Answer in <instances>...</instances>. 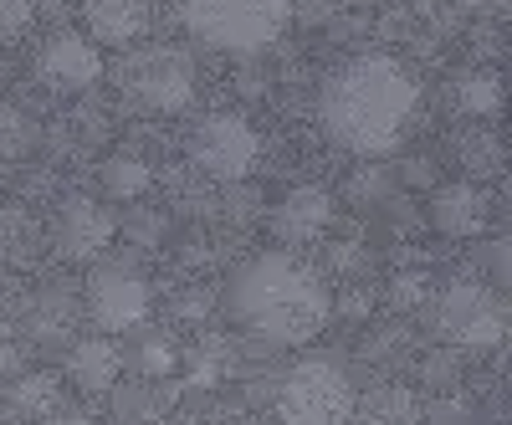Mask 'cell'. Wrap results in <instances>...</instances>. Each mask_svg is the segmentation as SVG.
<instances>
[{"instance_id": "obj_1", "label": "cell", "mask_w": 512, "mask_h": 425, "mask_svg": "<svg viewBox=\"0 0 512 425\" xmlns=\"http://www.w3.org/2000/svg\"><path fill=\"white\" fill-rule=\"evenodd\" d=\"M415 108H420L415 72L395 57L369 52V57L344 62L323 82L318 123L338 149H349L359 159H374V154L400 149Z\"/></svg>"}, {"instance_id": "obj_2", "label": "cell", "mask_w": 512, "mask_h": 425, "mask_svg": "<svg viewBox=\"0 0 512 425\" xmlns=\"http://www.w3.org/2000/svg\"><path fill=\"white\" fill-rule=\"evenodd\" d=\"M231 318L277 349H303L328 328L333 318V292L328 282L292 251H262L246 267H236L226 287Z\"/></svg>"}, {"instance_id": "obj_3", "label": "cell", "mask_w": 512, "mask_h": 425, "mask_svg": "<svg viewBox=\"0 0 512 425\" xmlns=\"http://www.w3.org/2000/svg\"><path fill=\"white\" fill-rule=\"evenodd\" d=\"M354 385L338 359L308 354L297 359L277 385V420L282 425H349L354 420Z\"/></svg>"}, {"instance_id": "obj_4", "label": "cell", "mask_w": 512, "mask_h": 425, "mask_svg": "<svg viewBox=\"0 0 512 425\" xmlns=\"http://www.w3.org/2000/svg\"><path fill=\"white\" fill-rule=\"evenodd\" d=\"M180 21L205 47L251 57V52H267L282 36L287 6H277V0H246V6L241 0H205V6H180Z\"/></svg>"}, {"instance_id": "obj_5", "label": "cell", "mask_w": 512, "mask_h": 425, "mask_svg": "<svg viewBox=\"0 0 512 425\" xmlns=\"http://www.w3.org/2000/svg\"><path fill=\"white\" fill-rule=\"evenodd\" d=\"M431 323L456 349H497L507 338V303L482 282H451L436 292Z\"/></svg>"}, {"instance_id": "obj_6", "label": "cell", "mask_w": 512, "mask_h": 425, "mask_svg": "<svg viewBox=\"0 0 512 425\" xmlns=\"http://www.w3.org/2000/svg\"><path fill=\"white\" fill-rule=\"evenodd\" d=\"M123 88L149 113H180L195 98V62L180 47H144L123 62Z\"/></svg>"}, {"instance_id": "obj_7", "label": "cell", "mask_w": 512, "mask_h": 425, "mask_svg": "<svg viewBox=\"0 0 512 425\" xmlns=\"http://www.w3.org/2000/svg\"><path fill=\"white\" fill-rule=\"evenodd\" d=\"M190 159H195L200 175L236 185L256 169V159H262V134H256L241 113H210L190 134Z\"/></svg>"}, {"instance_id": "obj_8", "label": "cell", "mask_w": 512, "mask_h": 425, "mask_svg": "<svg viewBox=\"0 0 512 425\" xmlns=\"http://www.w3.org/2000/svg\"><path fill=\"white\" fill-rule=\"evenodd\" d=\"M88 313L108 333H128L149 318V282L128 262H103L88 277Z\"/></svg>"}, {"instance_id": "obj_9", "label": "cell", "mask_w": 512, "mask_h": 425, "mask_svg": "<svg viewBox=\"0 0 512 425\" xmlns=\"http://www.w3.org/2000/svg\"><path fill=\"white\" fill-rule=\"evenodd\" d=\"M36 77L47 82L52 93H88L93 82L103 77V52L88 41V31H52L36 52Z\"/></svg>"}, {"instance_id": "obj_10", "label": "cell", "mask_w": 512, "mask_h": 425, "mask_svg": "<svg viewBox=\"0 0 512 425\" xmlns=\"http://www.w3.org/2000/svg\"><path fill=\"white\" fill-rule=\"evenodd\" d=\"M118 236V221L103 200H88V195H67L57 205V221H52V241L62 257L72 262H98L103 251L113 246Z\"/></svg>"}, {"instance_id": "obj_11", "label": "cell", "mask_w": 512, "mask_h": 425, "mask_svg": "<svg viewBox=\"0 0 512 425\" xmlns=\"http://www.w3.org/2000/svg\"><path fill=\"white\" fill-rule=\"evenodd\" d=\"M333 195L323 190V185H297V190H287L277 205H272V216H267V226H272V236L282 241V246H313L328 226H333Z\"/></svg>"}, {"instance_id": "obj_12", "label": "cell", "mask_w": 512, "mask_h": 425, "mask_svg": "<svg viewBox=\"0 0 512 425\" xmlns=\"http://www.w3.org/2000/svg\"><path fill=\"white\" fill-rule=\"evenodd\" d=\"M425 216H431V226L451 241L482 236L487 231V195L472 180H446V185L431 190V200H425Z\"/></svg>"}, {"instance_id": "obj_13", "label": "cell", "mask_w": 512, "mask_h": 425, "mask_svg": "<svg viewBox=\"0 0 512 425\" xmlns=\"http://www.w3.org/2000/svg\"><path fill=\"white\" fill-rule=\"evenodd\" d=\"M154 11L139 6V0H98V6L82 11V26H88L93 47H134V41L149 31Z\"/></svg>"}, {"instance_id": "obj_14", "label": "cell", "mask_w": 512, "mask_h": 425, "mask_svg": "<svg viewBox=\"0 0 512 425\" xmlns=\"http://www.w3.org/2000/svg\"><path fill=\"white\" fill-rule=\"evenodd\" d=\"M67 374L82 395H113L123 374V354L113 338H82V344L67 349Z\"/></svg>"}, {"instance_id": "obj_15", "label": "cell", "mask_w": 512, "mask_h": 425, "mask_svg": "<svg viewBox=\"0 0 512 425\" xmlns=\"http://www.w3.org/2000/svg\"><path fill=\"white\" fill-rule=\"evenodd\" d=\"M446 98L461 118H497L502 103H507V88L492 67H461L451 82H446Z\"/></svg>"}, {"instance_id": "obj_16", "label": "cell", "mask_w": 512, "mask_h": 425, "mask_svg": "<svg viewBox=\"0 0 512 425\" xmlns=\"http://www.w3.org/2000/svg\"><path fill=\"white\" fill-rule=\"evenodd\" d=\"M26 328H31L36 344H67L72 328H77V297H72V287H47V292H41L31 303Z\"/></svg>"}, {"instance_id": "obj_17", "label": "cell", "mask_w": 512, "mask_h": 425, "mask_svg": "<svg viewBox=\"0 0 512 425\" xmlns=\"http://www.w3.org/2000/svg\"><path fill=\"white\" fill-rule=\"evenodd\" d=\"M11 410L26 415V420L57 415V410H62V385H57V374H47V369L21 374L16 385H11Z\"/></svg>"}, {"instance_id": "obj_18", "label": "cell", "mask_w": 512, "mask_h": 425, "mask_svg": "<svg viewBox=\"0 0 512 425\" xmlns=\"http://www.w3.org/2000/svg\"><path fill=\"white\" fill-rule=\"evenodd\" d=\"M354 415H359V425H410L420 415V405L405 385H379L364 395V405H354Z\"/></svg>"}, {"instance_id": "obj_19", "label": "cell", "mask_w": 512, "mask_h": 425, "mask_svg": "<svg viewBox=\"0 0 512 425\" xmlns=\"http://www.w3.org/2000/svg\"><path fill=\"white\" fill-rule=\"evenodd\" d=\"M149 185H154V169L139 159V154H108L103 159V190H108V200H139V195H149Z\"/></svg>"}, {"instance_id": "obj_20", "label": "cell", "mask_w": 512, "mask_h": 425, "mask_svg": "<svg viewBox=\"0 0 512 425\" xmlns=\"http://www.w3.org/2000/svg\"><path fill=\"white\" fill-rule=\"evenodd\" d=\"M451 154H456V164L466 169V175H492V169H502V144H497L492 129H466V134H456Z\"/></svg>"}, {"instance_id": "obj_21", "label": "cell", "mask_w": 512, "mask_h": 425, "mask_svg": "<svg viewBox=\"0 0 512 425\" xmlns=\"http://www.w3.org/2000/svg\"><path fill=\"white\" fill-rule=\"evenodd\" d=\"M36 149V123L26 108L16 103H0V159H21Z\"/></svg>"}, {"instance_id": "obj_22", "label": "cell", "mask_w": 512, "mask_h": 425, "mask_svg": "<svg viewBox=\"0 0 512 425\" xmlns=\"http://www.w3.org/2000/svg\"><path fill=\"white\" fill-rule=\"evenodd\" d=\"M159 415V395L149 385H118L113 390V425H149Z\"/></svg>"}, {"instance_id": "obj_23", "label": "cell", "mask_w": 512, "mask_h": 425, "mask_svg": "<svg viewBox=\"0 0 512 425\" xmlns=\"http://www.w3.org/2000/svg\"><path fill=\"white\" fill-rule=\"evenodd\" d=\"M31 241H36V221L26 216L21 205H0V257L21 262L31 251Z\"/></svg>"}, {"instance_id": "obj_24", "label": "cell", "mask_w": 512, "mask_h": 425, "mask_svg": "<svg viewBox=\"0 0 512 425\" xmlns=\"http://www.w3.org/2000/svg\"><path fill=\"white\" fill-rule=\"evenodd\" d=\"M139 369H144V379H164V374H175V369H180V349L169 344V338L149 333L144 344H139Z\"/></svg>"}, {"instance_id": "obj_25", "label": "cell", "mask_w": 512, "mask_h": 425, "mask_svg": "<svg viewBox=\"0 0 512 425\" xmlns=\"http://www.w3.org/2000/svg\"><path fill=\"white\" fill-rule=\"evenodd\" d=\"M185 374H190V385H216V379L226 374V354H221L216 344H210V349L200 344V349L185 359Z\"/></svg>"}, {"instance_id": "obj_26", "label": "cell", "mask_w": 512, "mask_h": 425, "mask_svg": "<svg viewBox=\"0 0 512 425\" xmlns=\"http://www.w3.org/2000/svg\"><path fill=\"white\" fill-rule=\"evenodd\" d=\"M36 21V6L26 0H0V41H21Z\"/></svg>"}, {"instance_id": "obj_27", "label": "cell", "mask_w": 512, "mask_h": 425, "mask_svg": "<svg viewBox=\"0 0 512 425\" xmlns=\"http://www.w3.org/2000/svg\"><path fill=\"white\" fill-rule=\"evenodd\" d=\"M487 277L497 287H512V236H502V241L487 246Z\"/></svg>"}, {"instance_id": "obj_28", "label": "cell", "mask_w": 512, "mask_h": 425, "mask_svg": "<svg viewBox=\"0 0 512 425\" xmlns=\"http://www.w3.org/2000/svg\"><path fill=\"white\" fill-rule=\"evenodd\" d=\"M123 236H128V241H139V246H154V241L164 236V221L149 216V210H139V216H128V221H123Z\"/></svg>"}, {"instance_id": "obj_29", "label": "cell", "mask_w": 512, "mask_h": 425, "mask_svg": "<svg viewBox=\"0 0 512 425\" xmlns=\"http://www.w3.org/2000/svg\"><path fill=\"white\" fill-rule=\"evenodd\" d=\"M425 420L431 425H472V410H466V400H436L425 410Z\"/></svg>"}, {"instance_id": "obj_30", "label": "cell", "mask_w": 512, "mask_h": 425, "mask_svg": "<svg viewBox=\"0 0 512 425\" xmlns=\"http://www.w3.org/2000/svg\"><path fill=\"white\" fill-rule=\"evenodd\" d=\"M425 287H431V282H425L420 272L395 277V303H400V308H420V303H425Z\"/></svg>"}, {"instance_id": "obj_31", "label": "cell", "mask_w": 512, "mask_h": 425, "mask_svg": "<svg viewBox=\"0 0 512 425\" xmlns=\"http://www.w3.org/2000/svg\"><path fill=\"white\" fill-rule=\"evenodd\" d=\"M180 313H185V318H205V303H200V292H185V297H180Z\"/></svg>"}, {"instance_id": "obj_32", "label": "cell", "mask_w": 512, "mask_h": 425, "mask_svg": "<svg viewBox=\"0 0 512 425\" xmlns=\"http://www.w3.org/2000/svg\"><path fill=\"white\" fill-rule=\"evenodd\" d=\"M405 180H431V164H425V159H415V164L405 169Z\"/></svg>"}, {"instance_id": "obj_33", "label": "cell", "mask_w": 512, "mask_h": 425, "mask_svg": "<svg viewBox=\"0 0 512 425\" xmlns=\"http://www.w3.org/2000/svg\"><path fill=\"white\" fill-rule=\"evenodd\" d=\"M502 200L512 205V169H507V175H502Z\"/></svg>"}, {"instance_id": "obj_34", "label": "cell", "mask_w": 512, "mask_h": 425, "mask_svg": "<svg viewBox=\"0 0 512 425\" xmlns=\"http://www.w3.org/2000/svg\"><path fill=\"white\" fill-rule=\"evenodd\" d=\"M0 88H6V62H0Z\"/></svg>"}, {"instance_id": "obj_35", "label": "cell", "mask_w": 512, "mask_h": 425, "mask_svg": "<svg viewBox=\"0 0 512 425\" xmlns=\"http://www.w3.org/2000/svg\"><path fill=\"white\" fill-rule=\"evenodd\" d=\"M67 425H93V420H77V415H72V420H67Z\"/></svg>"}]
</instances>
